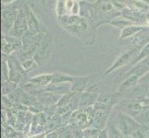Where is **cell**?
Returning a JSON list of instances; mask_svg holds the SVG:
<instances>
[{"instance_id": "6da1fadb", "label": "cell", "mask_w": 149, "mask_h": 138, "mask_svg": "<svg viewBox=\"0 0 149 138\" xmlns=\"http://www.w3.org/2000/svg\"><path fill=\"white\" fill-rule=\"evenodd\" d=\"M59 21L65 30L77 35L87 32L89 29L87 19L78 15H65L59 19Z\"/></svg>"}, {"instance_id": "7a4b0ae2", "label": "cell", "mask_w": 149, "mask_h": 138, "mask_svg": "<svg viewBox=\"0 0 149 138\" xmlns=\"http://www.w3.org/2000/svg\"><path fill=\"white\" fill-rule=\"evenodd\" d=\"M28 32V5H25L19 10L17 19L12 29L10 30V34L11 36L19 39L23 38Z\"/></svg>"}, {"instance_id": "3957f363", "label": "cell", "mask_w": 149, "mask_h": 138, "mask_svg": "<svg viewBox=\"0 0 149 138\" xmlns=\"http://www.w3.org/2000/svg\"><path fill=\"white\" fill-rule=\"evenodd\" d=\"M52 42H53V39H52V36H51V34L45 33L44 39L42 41V43H41L40 48L38 49L36 54H35L33 57L39 66L44 65L45 62L48 60L51 51H52Z\"/></svg>"}, {"instance_id": "277c9868", "label": "cell", "mask_w": 149, "mask_h": 138, "mask_svg": "<svg viewBox=\"0 0 149 138\" xmlns=\"http://www.w3.org/2000/svg\"><path fill=\"white\" fill-rule=\"evenodd\" d=\"M141 49L142 48L139 47V46H133L132 49L128 50L125 53H123L121 55H120L119 57H118V59L115 61V63L107 69V71L106 72V75H109L110 73H112V71H114L120 67H122V66L126 65L128 63L132 64V61L136 58L138 54L140 53Z\"/></svg>"}, {"instance_id": "5b68a950", "label": "cell", "mask_w": 149, "mask_h": 138, "mask_svg": "<svg viewBox=\"0 0 149 138\" xmlns=\"http://www.w3.org/2000/svg\"><path fill=\"white\" fill-rule=\"evenodd\" d=\"M7 61L9 68V81L17 84L26 76V71L22 67V63L13 56H8Z\"/></svg>"}, {"instance_id": "8992f818", "label": "cell", "mask_w": 149, "mask_h": 138, "mask_svg": "<svg viewBox=\"0 0 149 138\" xmlns=\"http://www.w3.org/2000/svg\"><path fill=\"white\" fill-rule=\"evenodd\" d=\"M18 13H19V10L15 7L11 6V5L3 6L2 13H1L3 27L6 28L7 30H11L15 23V20L17 19Z\"/></svg>"}, {"instance_id": "52a82bcc", "label": "cell", "mask_w": 149, "mask_h": 138, "mask_svg": "<svg viewBox=\"0 0 149 138\" xmlns=\"http://www.w3.org/2000/svg\"><path fill=\"white\" fill-rule=\"evenodd\" d=\"M22 49V42L19 39L13 36H6L3 35L2 37V53L3 54H10L14 51H19Z\"/></svg>"}, {"instance_id": "ba28073f", "label": "cell", "mask_w": 149, "mask_h": 138, "mask_svg": "<svg viewBox=\"0 0 149 138\" xmlns=\"http://www.w3.org/2000/svg\"><path fill=\"white\" fill-rule=\"evenodd\" d=\"M148 28L143 27V26H140V25H131V26H128L126 28H124L121 30L120 36V40H124V39H128L133 36H136L139 33L145 32Z\"/></svg>"}, {"instance_id": "9c48e42d", "label": "cell", "mask_w": 149, "mask_h": 138, "mask_svg": "<svg viewBox=\"0 0 149 138\" xmlns=\"http://www.w3.org/2000/svg\"><path fill=\"white\" fill-rule=\"evenodd\" d=\"M94 6L96 9V14L100 12L103 14L109 15L115 9L112 0H96L94 3Z\"/></svg>"}, {"instance_id": "30bf717a", "label": "cell", "mask_w": 149, "mask_h": 138, "mask_svg": "<svg viewBox=\"0 0 149 138\" xmlns=\"http://www.w3.org/2000/svg\"><path fill=\"white\" fill-rule=\"evenodd\" d=\"M80 16L86 19H93L96 15V9L93 5L85 1L80 2Z\"/></svg>"}, {"instance_id": "8fae6325", "label": "cell", "mask_w": 149, "mask_h": 138, "mask_svg": "<svg viewBox=\"0 0 149 138\" xmlns=\"http://www.w3.org/2000/svg\"><path fill=\"white\" fill-rule=\"evenodd\" d=\"M54 79V74H45V75H40L37 76H34L30 80V83L33 84L36 86L37 88H45L47 87L49 84L52 83Z\"/></svg>"}, {"instance_id": "7c38bea8", "label": "cell", "mask_w": 149, "mask_h": 138, "mask_svg": "<svg viewBox=\"0 0 149 138\" xmlns=\"http://www.w3.org/2000/svg\"><path fill=\"white\" fill-rule=\"evenodd\" d=\"M61 99V96L58 95L54 92H47V93H40L38 96V101L41 102L43 105H47V106H51L55 104L56 102L59 101Z\"/></svg>"}, {"instance_id": "4fadbf2b", "label": "cell", "mask_w": 149, "mask_h": 138, "mask_svg": "<svg viewBox=\"0 0 149 138\" xmlns=\"http://www.w3.org/2000/svg\"><path fill=\"white\" fill-rule=\"evenodd\" d=\"M28 29L29 32L33 34L40 33V23L33 11L28 6Z\"/></svg>"}, {"instance_id": "5bb4252c", "label": "cell", "mask_w": 149, "mask_h": 138, "mask_svg": "<svg viewBox=\"0 0 149 138\" xmlns=\"http://www.w3.org/2000/svg\"><path fill=\"white\" fill-rule=\"evenodd\" d=\"M91 76H84V78H75V79L71 82L70 91L72 92H81L83 91L87 86L89 78Z\"/></svg>"}, {"instance_id": "9a60e30c", "label": "cell", "mask_w": 149, "mask_h": 138, "mask_svg": "<svg viewBox=\"0 0 149 138\" xmlns=\"http://www.w3.org/2000/svg\"><path fill=\"white\" fill-rule=\"evenodd\" d=\"M97 99V95L95 93H85L83 95V98L79 102V108L84 109L92 105Z\"/></svg>"}, {"instance_id": "2e32d148", "label": "cell", "mask_w": 149, "mask_h": 138, "mask_svg": "<svg viewBox=\"0 0 149 138\" xmlns=\"http://www.w3.org/2000/svg\"><path fill=\"white\" fill-rule=\"evenodd\" d=\"M104 23H109L110 25H113L114 27L116 28H119L123 30L124 28L128 27V26H131V25H133L134 23L126 19H112V20H106V21H103L101 24H104ZM100 24V25H101Z\"/></svg>"}, {"instance_id": "e0dca14e", "label": "cell", "mask_w": 149, "mask_h": 138, "mask_svg": "<svg viewBox=\"0 0 149 138\" xmlns=\"http://www.w3.org/2000/svg\"><path fill=\"white\" fill-rule=\"evenodd\" d=\"M147 57H149V43H147L142 48V50L140 51V53L138 54V55L136 56V58L132 61L131 65H134L136 63H139V62H141V61H143V59H146Z\"/></svg>"}, {"instance_id": "ac0fdd59", "label": "cell", "mask_w": 149, "mask_h": 138, "mask_svg": "<svg viewBox=\"0 0 149 138\" xmlns=\"http://www.w3.org/2000/svg\"><path fill=\"white\" fill-rule=\"evenodd\" d=\"M16 86H17V84L12 82V81H5V82H3V85H2L3 95L7 96L11 93V92H13L15 88H16Z\"/></svg>"}, {"instance_id": "d6986e66", "label": "cell", "mask_w": 149, "mask_h": 138, "mask_svg": "<svg viewBox=\"0 0 149 138\" xmlns=\"http://www.w3.org/2000/svg\"><path fill=\"white\" fill-rule=\"evenodd\" d=\"M19 101L22 105H33L34 102H36V99L33 96L29 95L28 93H22Z\"/></svg>"}, {"instance_id": "ffe728a7", "label": "cell", "mask_w": 149, "mask_h": 138, "mask_svg": "<svg viewBox=\"0 0 149 138\" xmlns=\"http://www.w3.org/2000/svg\"><path fill=\"white\" fill-rule=\"evenodd\" d=\"M67 12V9H66V6H65V2L62 1H58L56 2V16H58V20L62 18Z\"/></svg>"}, {"instance_id": "44dd1931", "label": "cell", "mask_w": 149, "mask_h": 138, "mask_svg": "<svg viewBox=\"0 0 149 138\" xmlns=\"http://www.w3.org/2000/svg\"><path fill=\"white\" fill-rule=\"evenodd\" d=\"M22 67L24 68L25 71H28L32 68H35V67H37V66H39L33 58V59L32 58L25 59L23 62H22Z\"/></svg>"}, {"instance_id": "7402d4cb", "label": "cell", "mask_w": 149, "mask_h": 138, "mask_svg": "<svg viewBox=\"0 0 149 138\" xmlns=\"http://www.w3.org/2000/svg\"><path fill=\"white\" fill-rule=\"evenodd\" d=\"M109 138H121V133L113 127L111 130L109 131Z\"/></svg>"}, {"instance_id": "603a6c76", "label": "cell", "mask_w": 149, "mask_h": 138, "mask_svg": "<svg viewBox=\"0 0 149 138\" xmlns=\"http://www.w3.org/2000/svg\"><path fill=\"white\" fill-rule=\"evenodd\" d=\"M76 0H67L65 2V6H66V9H67V12L70 13L71 9H72L73 6H74V3H75Z\"/></svg>"}, {"instance_id": "cb8c5ba5", "label": "cell", "mask_w": 149, "mask_h": 138, "mask_svg": "<svg viewBox=\"0 0 149 138\" xmlns=\"http://www.w3.org/2000/svg\"><path fill=\"white\" fill-rule=\"evenodd\" d=\"M107 129H104L102 130L100 133H99V135H98V138H109V133H107Z\"/></svg>"}, {"instance_id": "d4e9b609", "label": "cell", "mask_w": 149, "mask_h": 138, "mask_svg": "<svg viewBox=\"0 0 149 138\" xmlns=\"http://www.w3.org/2000/svg\"><path fill=\"white\" fill-rule=\"evenodd\" d=\"M15 0H1L3 6H8V5H11Z\"/></svg>"}, {"instance_id": "484cf974", "label": "cell", "mask_w": 149, "mask_h": 138, "mask_svg": "<svg viewBox=\"0 0 149 138\" xmlns=\"http://www.w3.org/2000/svg\"><path fill=\"white\" fill-rule=\"evenodd\" d=\"M47 0H41V2H42L44 7H45V5H47Z\"/></svg>"}, {"instance_id": "4316f807", "label": "cell", "mask_w": 149, "mask_h": 138, "mask_svg": "<svg viewBox=\"0 0 149 138\" xmlns=\"http://www.w3.org/2000/svg\"><path fill=\"white\" fill-rule=\"evenodd\" d=\"M58 1H62V2H66L67 0H58Z\"/></svg>"}, {"instance_id": "83f0119b", "label": "cell", "mask_w": 149, "mask_h": 138, "mask_svg": "<svg viewBox=\"0 0 149 138\" xmlns=\"http://www.w3.org/2000/svg\"><path fill=\"white\" fill-rule=\"evenodd\" d=\"M86 138H95V137H86Z\"/></svg>"}, {"instance_id": "f1b7e54d", "label": "cell", "mask_w": 149, "mask_h": 138, "mask_svg": "<svg viewBox=\"0 0 149 138\" xmlns=\"http://www.w3.org/2000/svg\"><path fill=\"white\" fill-rule=\"evenodd\" d=\"M147 97H148V98H149V93H148V95H147Z\"/></svg>"}, {"instance_id": "f546056e", "label": "cell", "mask_w": 149, "mask_h": 138, "mask_svg": "<svg viewBox=\"0 0 149 138\" xmlns=\"http://www.w3.org/2000/svg\"><path fill=\"white\" fill-rule=\"evenodd\" d=\"M125 138H128V137H125Z\"/></svg>"}]
</instances>
